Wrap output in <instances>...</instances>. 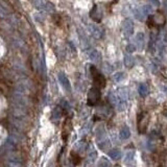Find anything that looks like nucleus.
Instances as JSON below:
<instances>
[{
  "mask_svg": "<svg viewBox=\"0 0 167 167\" xmlns=\"http://www.w3.org/2000/svg\"><path fill=\"white\" fill-rule=\"evenodd\" d=\"M128 98L129 93L128 90L124 88L117 89L115 92L109 94V100L114 107L117 108L118 111H124L128 106Z\"/></svg>",
  "mask_w": 167,
  "mask_h": 167,
  "instance_id": "f257e3e1",
  "label": "nucleus"
},
{
  "mask_svg": "<svg viewBox=\"0 0 167 167\" xmlns=\"http://www.w3.org/2000/svg\"><path fill=\"white\" fill-rule=\"evenodd\" d=\"M33 7L38 8L41 12H47V13H52L54 12V5L47 0H32Z\"/></svg>",
  "mask_w": 167,
  "mask_h": 167,
  "instance_id": "f03ea898",
  "label": "nucleus"
},
{
  "mask_svg": "<svg viewBox=\"0 0 167 167\" xmlns=\"http://www.w3.org/2000/svg\"><path fill=\"white\" fill-rule=\"evenodd\" d=\"M100 90L97 87L91 88L88 93V104L89 106H95L100 100Z\"/></svg>",
  "mask_w": 167,
  "mask_h": 167,
  "instance_id": "7ed1b4c3",
  "label": "nucleus"
},
{
  "mask_svg": "<svg viewBox=\"0 0 167 167\" xmlns=\"http://www.w3.org/2000/svg\"><path fill=\"white\" fill-rule=\"evenodd\" d=\"M121 30H122V33L126 37V38L131 37L133 33H134V23H133V21L129 19V18L124 19L122 21Z\"/></svg>",
  "mask_w": 167,
  "mask_h": 167,
  "instance_id": "20e7f679",
  "label": "nucleus"
},
{
  "mask_svg": "<svg viewBox=\"0 0 167 167\" xmlns=\"http://www.w3.org/2000/svg\"><path fill=\"white\" fill-rule=\"evenodd\" d=\"M88 30H89V33H91V36L97 40H100L104 36V30L101 29L98 25H96L95 23H89Z\"/></svg>",
  "mask_w": 167,
  "mask_h": 167,
  "instance_id": "39448f33",
  "label": "nucleus"
},
{
  "mask_svg": "<svg viewBox=\"0 0 167 167\" xmlns=\"http://www.w3.org/2000/svg\"><path fill=\"white\" fill-rule=\"evenodd\" d=\"M77 33H78V38H79V42H80V46H82V48L84 50H88L89 48H90V41H89L87 35H86V33L84 32L83 29L78 28L77 29Z\"/></svg>",
  "mask_w": 167,
  "mask_h": 167,
  "instance_id": "423d86ee",
  "label": "nucleus"
},
{
  "mask_svg": "<svg viewBox=\"0 0 167 167\" xmlns=\"http://www.w3.org/2000/svg\"><path fill=\"white\" fill-rule=\"evenodd\" d=\"M90 15H91L92 19L94 20V22H96V23H99L101 19H103V11H101V8L96 4L94 5L93 8H92Z\"/></svg>",
  "mask_w": 167,
  "mask_h": 167,
  "instance_id": "0eeeda50",
  "label": "nucleus"
},
{
  "mask_svg": "<svg viewBox=\"0 0 167 167\" xmlns=\"http://www.w3.org/2000/svg\"><path fill=\"white\" fill-rule=\"evenodd\" d=\"M92 71H93V79L95 84L99 86V87H104V85H106V79H104L103 74H101L99 71H97L96 68L92 69Z\"/></svg>",
  "mask_w": 167,
  "mask_h": 167,
  "instance_id": "6e6552de",
  "label": "nucleus"
},
{
  "mask_svg": "<svg viewBox=\"0 0 167 167\" xmlns=\"http://www.w3.org/2000/svg\"><path fill=\"white\" fill-rule=\"evenodd\" d=\"M58 82L62 86H63V88L65 89L66 91H70L71 90V85H70V82L69 79H68V77L66 76V74L64 72H60L58 74Z\"/></svg>",
  "mask_w": 167,
  "mask_h": 167,
  "instance_id": "1a4fd4ad",
  "label": "nucleus"
},
{
  "mask_svg": "<svg viewBox=\"0 0 167 167\" xmlns=\"http://www.w3.org/2000/svg\"><path fill=\"white\" fill-rule=\"evenodd\" d=\"M144 43H145V36L143 33L139 32L136 33V46L139 50H142L144 48Z\"/></svg>",
  "mask_w": 167,
  "mask_h": 167,
  "instance_id": "9d476101",
  "label": "nucleus"
},
{
  "mask_svg": "<svg viewBox=\"0 0 167 167\" xmlns=\"http://www.w3.org/2000/svg\"><path fill=\"white\" fill-rule=\"evenodd\" d=\"M16 88H17V91H19V92H25V91H27V90H28V89L30 88V83L28 82V80L22 79V80H20V82L17 83Z\"/></svg>",
  "mask_w": 167,
  "mask_h": 167,
  "instance_id": "9b49d317",
  "label": "nucleus"
},
{
  "mask_svg": "<svg viewBox=\"0 0 167 167\" xmlns=\"http://www.w3.org/2000/svg\"><path fill=\"white\" fill-rule=\"evenodd\" d=\"M119 137L122 140H128V139L131 137V129H129V126H122L119 131Z\"/></svg>",
  "mask_w": 167,
  "mask_h": 167,
  "instance_id": "f8f14e48",
  "label": "nucleus"
},
{
  "mask_svg": "<svg viewBox=\"0 0 167 167\" xmlns=\"http://www.w3.org/2000/svg\"><path fill=\"white\" fill-rule=\"evenodd\" d=\"M89 58H90V60L92 62H94V63H100L101 61V54L99 51H97L96 49H94V50H92L90 53H89Z\"/></svg>",
  "mask_w": 167,
  "mask_h": 167,
  "instance_id": "ddd939ff",
  "label": "nucleus"
},
{
  "mask_svg": "<svg viewBox=\"0 0 167 167\" xmlns=\"http://www.w3.org/2000/svg\"><path fill=\"white\" fill-rule=\"evenodd\" d=\"M123 62H124V65L128 69H131V68L134 67V65H135V58H133L131 54H128V53L124 55Z\"/></svg>",
  "mask_w": 167,
  "mask_h": 167,
  "instance_id": "4468645a",
  "label": "nucleus"
},
{
  "mask_svg": "<svg viewBox=\"0 0 167 167\" xmlns=\"http://www.w3.org/2000/svg\"><path fill=\"white\" fill-rule=\"evenodd\" d=\"M138 92H139V94H140V96L141 97H146L148 93H149V90H148V87H147V85L146 84H144V83H142L139 85V87H138Z\"/></svg>",
  "mask_w": 167,
  "mask_h": 167,
  "instance_id": "2eb2a0df",
  "label": "nucleus"
},
{
  "mask_svg": "<svg viewBox=\"0 0 167 167\" xmlns=\"http://www.w3.org/2000/svg\"><path fill=\"white\" fill-rule=\"evenodd\" d=\"M109 157L114 161H117L120 159L121 157V151H120L119 148H112V149L109 150Z\"/></svg>",
  "mask_w": 167,
  "mask_h": 167,
  "instance_id": "dca6fc26",
  "label": "nucleus"
},
{
  "mask_svg": "<svg viewBox=\"0 0 167 167\" xmlns=\"http://www.w3.org/2000/svg\"><path fill=\"white\" fill-rule=\"evenodd\" d=\"M134 15H135V17L137 18L138 20H140V21H144L145 18L147 17L146 15H145V13H144V11H143V8H142V7L136 8V10L134 11Z\"/></svg>",
  "mask_w": 167,
  "mask_h": 167,
  "instance_id": "f3484780",
  "label": "nucleus"
},
{
  "mask_svg": "<svg viewBox=\"0 0 167 167\" xmlns=\"http://www.w3.org/2000/svg\"><path fill=\"white\" fill-rule=\"evenodd\" d=\"M158 43L162 44L163 46H167V32L166 30H162L160 33V38L158 39Z\"/></svg>",
  "mask_w": 167,
  "mask_h": 167,
  "instance_id": "a211bd4d",
  "label": "nucleus"
},
{
  "mask_svg": "<svg viewBox=\"0 0 167 167\" xmlns=\"http://www.w3.org/2000/svg\"><path fill=\"white\" fill-rule=\"evenodd\" d=\"M14 67H15V69H16V71H17L18 73H24V72H26L25 67H24V65L21 63L20 61L15 62V63H14Z\"/></svg>",
  "mask_w": 167,
  "mask_h": 167,
  "instance_id": "6ab92c4d",
  "label": "nucleus"
},
{
  "mask_svg": "<svg viewBox=\"0 0 167 167\" xmlns=\"http://www.w3.org/2000/svg\"><path fill=\"white\" fill-rule=\"evenodd\" d=\"M124 78H125V73L124 72H117L113 75V79L115 80L116 83L122 82Z\"/></svg>",
  "mask_w": 167,
  "mask_h": 167,
  "instance_id": "aec40b11",
  "label": "nucleus"
},
{
  "mask_svg": "<svg viewBox=\"0 0 167 167\" xmlns=\"http://www.w3.org/2000/svg\"><path fill=\"white\" fill-rule=\"evenodd\" d=\"M97 167H111V163L109 160L106 159V158H103V159H100V161L98 162Z\"/></svg>",
  "mask_w": 167,
  "mask_h": 167,
  "instance_id": "412c9836",
  "label": "nucleus"
},
{
  "mask_svg": "<svg viewBox=\"0 0 167 167\" xmlns=\"http://www.w3.org/2000/svg\"><path fill=\"white\" fill-rule=\"evenodd\" d=\"M134 159H135V153L134 151H128L125 154V158H124L125 162H132Z\"/></svg>",
  "mask_w": 167,
  "mask_h": 167,
  "instance_id": "4be33fe9",
  "label": "nucleus"
},
{
  "mask_svg": "<svg viewBox=\"0 0 167 167\" xmlns=\"http://www.w3.org/2000/svg\"><path fill=\"white\" fill-rule=\"evenodd\" d=\"M136 47H137V46L134 45V44H128L125 47V50L128 53H133V52L136 51Z\"/></svg>",
  "mask_w": 167,
  "mask_h": 167,
  "instance_id": "5701e85b",
  "label": "nucleus"
},
{
  "mask_svg": "<svg viewBox=\"0 0 167 167\" xmlns=\"http://www.w3.org/2000/svg\"><path fill=\"white\" fill-rule=\"evenodd\" d=\"M71 156H72V158H73V162H74V165H77V164H78L79 162H80V158L77 156V154H75L74 153H72V154H71Z\"/></svg>",
  "mask_w": 167,
  "mask_h": 167,
  "instance_id": "b1692460",
  "label": "nucleus"
},
{
  "mask_svg": "<svg viewBox=\"0 0 167 167\" xmlns=\"http://www.w3.org/2000/svg\"><path fill=\"white\" fill-rule=\"evenodd\" d=\"M7 16H8L7 11H5L3 8L0 7V18H1V19H4V18H7Z\"/></svg>",
  "mask_w": 167,
  "mask_h": 167,
  "instance_id": "393cba45",
  "label": "nucleus"
},
{
  "mask_svg": "<svg viewBox=\"0 0 167 167\" xmlns=\"http://www.w3.org/2000/svg\"><path fill=\"white\" fill-rule=\"evenodd\" d=\"M150 3L153 4V7H156V8H159L160 7L159 0H150Z\"/></svg>",
  "mask_w": 167,
  "mask_h": 167,
  "instance_id": "a878e982",
  "label": "nucleus"
}]
</instances>
